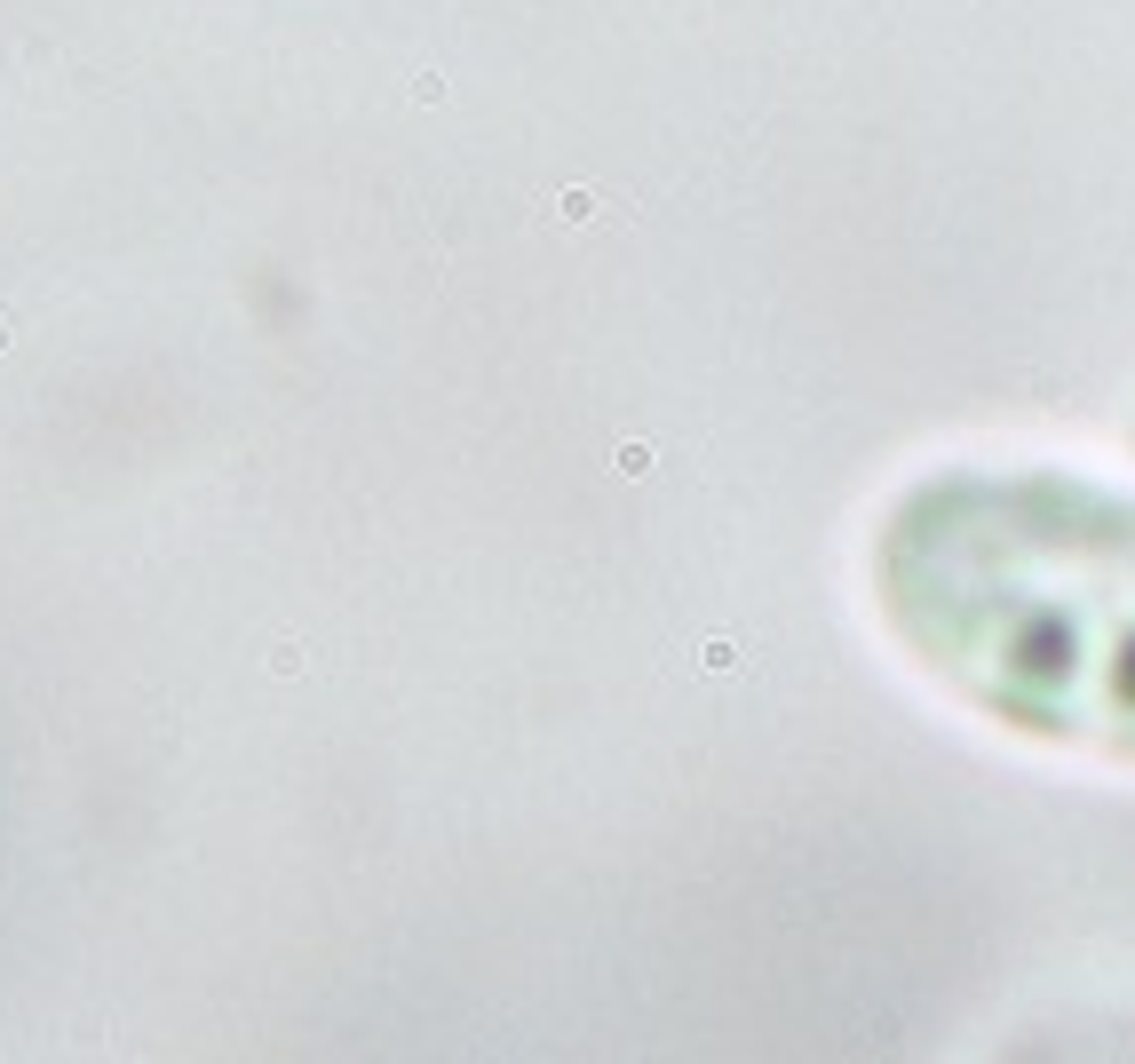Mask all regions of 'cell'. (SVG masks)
<instances>
[{"instance_id": "1", "label": "cell", "mask_w": 1135, "mask_h": 1064, "mask_svg": "<svg viewBox=\"0 0 1135 1064\" xmlns=\"http://www.w3.org/2000/svg\"><path fill=\"white\" fill-rule=\"evenodd\" d=\"M881 612L961 707L1135 770V493L1080 469H945L881 524Z\"/></svg>"}]
</instances>
